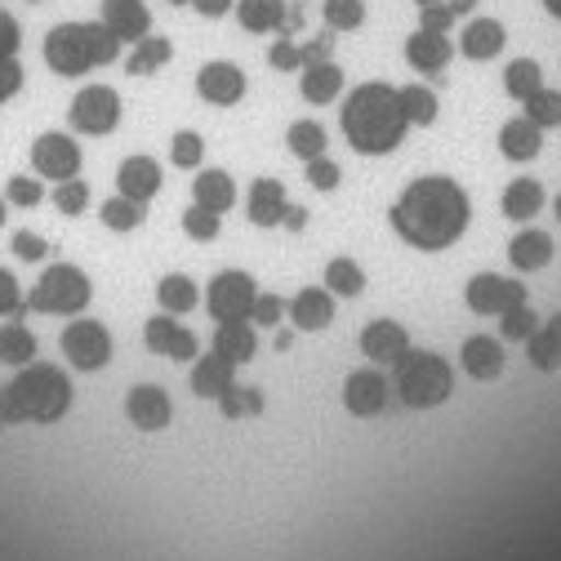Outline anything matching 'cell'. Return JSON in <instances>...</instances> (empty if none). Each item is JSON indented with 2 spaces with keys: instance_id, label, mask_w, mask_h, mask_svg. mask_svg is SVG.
I'll use <instances>...</instances> for the list:
<instances>
[{
  "instance_id": "6da1fadb",
  "label": "cell",
  "mask_w": 561,
  "mask_h": 561,
  "mask_svg": "<svg viewBox=\"0 0 561 561\" xmlns=\"http://www.w3.org/2000/svg\"><path fill=\"white\" fill-rule=\"evenodd\" d=\"M388 224L397 241H405L419 254H437L463 241L472 224V196L450 174H419L401 187V196L388 209Z\"/></svg>"
},
{
  "instance_id": "7a4b0ae2",
  "label": "cell",
  "mask_w": 561,
  "mask_h": 561,
  "mask_svg": "<svg viewBox=\"0 0 561 561\" xmlns=\"http://www.w3.org/2000/svg\"><path fill=\"white\" fill-rule=\"evenodd\" d=\"M339 125H343L347 148H353L357 157H392L410 134V121H405V107H401V85L362 81L357 90H347Z\"/></svg>"
},
{
  "instance_id": "3957f363",
  "label": "cell",
  "mask_w": 561,
  "mask_h": 561,
  "mask_svg": "<svg viewBox=\"0 0 561 561\" xmlns=\"http://www.w3.org/2000/svg\"><path fill=\"white\" fill-rule=\"evenodd\" d=\"M72 410V379L49 362H32L19 366V375L0 388V414L10 424H58V419Z\"/></svg>"
},
{
  "instance_id": "277c9868",
  "label": "cell",
  "mask_w": 561,
  "mask_h": 561,
  "mask_svg": "<svg viewBox=\"0 0 561 561\" xmlns=\"http://www.w3.org/2000/svg\"><path fill=\"white\" fill-rule=\"evenodd\" d=\"M392 392L405 410H442L455 397V370L446 357L428 353V347H410V353L392 366Z\"/></svg>"
},
{
  "instance_id": "5b68a950",
  "label": "cell",
  "mask_w": 561,
  "mask_h": 561,
  "mask_svg": "<svg viewBox=\"0 0 561 561\" xmlns=\"http://www.w3.org/2000/svg\"><path fill=\"white\" fill-rule=\"evenodd\" d=\"M94 299V280L85 267L77 263H54L41 272V280L32 286V308L49 312V317H81Z\"/></svg>"
},
{
  "instance_id": "8992f818",
  "label": "cell",
  "mask_w": 561,
  "mask_h": 561,
  "mask_svg": "<svg viewBox=\"0 0 561 561\" xmlns=\"http://www.w3.org/2000/svg\"><path fill=\"white\" fill-rule=\"evenodd\" d=\"M530 304V286L522 276H504V272H472L463 280V308L472 317H504L513 308Z\"/></svg>"
},
{
  "instance_id": "52a82bcc",
  "label": "cell",
  "mask_w": 561,
  "mask_h": 561,
  "mask_svg": "<svg viewBox=\"0 0 561 561\" xmlns=\"http://www.w3.org/2000/svg\"><path fill=\"white\" fill-rule=\"evenodd\" d=\"M41 58L54 77H90L94 72V49H90V32L85 23H58L45 32V45H41Z\"/></svg>"
},
{
  "instance_id": "ba28073f",
  "label": "cell",
  "mask_w": 561,
  "mask_h": 561,
  "mask_svg": "<svg viewBox=\"0 0 561 561\" xmlns=\"http://www.w3.org/2000/svg\"><path fill=\"white\" fill-rule=\"evenodd\" d=\"M58 347H62V357L72 370H103L112 362V330L94 317H77V321H67L62 334H58Z\"/></svg>"
},
{
  "instance_id": "9c48e42d",
  "label": "cell",
  "mask_w": 561,
  "mask_h": 561,
  "mask_svg": "<svg viewBox=\"0 0 561 561\" xmlns=\"http://www.w3.org/2000/svg\"><path fill=\"white\" fill-rule=\"evenodd\" d=\"M121 112H125V103H121V90H112V85L94 81V85L77 90L72 107H67V121H72V129H77V134L103 138V134H112V129L121 125Z\"/></svg>"
},
{
  "instance_id": "30bf717a",
  "label": "cell",
  "mask_w": 561,
  "mask_h": 561,
  "mask_svg": "<svg viewBox=\"0 0 561 561\" xmlns=\"http://www.w3.org/2000/svg\"><path fill=\"white\" fill-rule=\"evenodd\" d=\"M254 299H259V286H254V276L241 272V267L219 272L215 280H209V290H205V308L219 325L224 321H250Z\"/></svg>"
},
{
  "instance_id": "8fae6325",
  "label": "cell",
  "mask_w": 561,
  "mask_h": 561,
  "mask_svg": "<svg viewBox=\"0 0 561 561\" xmlns=\"http://www.w3.org/2000/svg\"><path fill=\"white\" fill-rule=\"evenodd\" d=\"M192 85H196V99L209 107H237L250 94V77L237 58H209Z\"/></svg>"
},
{
  "instance_id": "7c38bea8",
  "label": "cell",
  "mask_w": 561,
  "mask_h": 561,
  "mask_svg": "<svg viewBox=\"0 0 561 561\" xmlns=\"http://www.w3.org/2000/svg\"><path fill=\"white\" fill-rule=\"evenodd\" d=\"M339 401L353 419H379L392 401V383L383 379L379 366H357V370H347V379L339 388Z\"/></svg>"
},
{
  "instance_id": "4fadbf2b",
  "label": "cell",
  "mask_w": 561,
  "mask_h": 561,
  "mask_svg": "<svg viewBox=\"0 0 561 561\" xmlns=\"http://www.w3.org/2000/svg\"><path fill=\"white\" fill-rule=\"evenodd\" d=\"M459 366H463V375L477 379V383H495V379H504V370H508V343H504L500 334L477 330V334H468V339L459 343Z\"/></svg>"
},
{
  "instance_id": "5bb4252c",
  "label": "cell",
  "mask_w": 561,
  "mask_h": 561,
  "mask_svg": "<svg viewBox=\"0 0 561 561\" xmlns=\"http://www.w3.org/2000/svg\"><path fill=\"white\" fill-rule=\"evenodd\" d=\"M144 343H148V353L170 357V362H183V366H192V362L201 357V339H196V330H187V325L174 321L170 312L144 321Z\"/></svg>"
},
{
  "instance_id": "9a60e30c",
  "label": "cell",
  "mask_w": 561,
  "mask_h": 561,
  "mask_svg": "<svg viewBox=\"0 0 561 561\" xmlns=\"http://www.w3.org/2000/svg\"><path fill=\"white\" fill-rule=\"evenodd\" d=\"M357 343H362V357L370 366H397L410 353V330L397 317H375V321L362 325Z\"/></svg>"
},
{
  "instance_id": "2e32d148",
  "label": "cell",
  "mask_w": 561,
  "mask_h": 561,
  "mask_svg": "<svg viewBox=\"0 0 561 561\" xmlns=\"http://www.w3.org/2000/svg\"><path fill=\"white\" fill-rule=\"evenodd\" d=\"M125 419L138 433H165L174 419V401L161 383H138L125 392Z\"/></svg>"
},
{
  "instance_id": "e0dca14e",
  "label": "cell",
  "mask_w": 561,
  "mask_h": 561,
  "mask_svg": "<svg viewBox=\"0 0 561 561\" xmlns=\"http://www.w3.org/2000/svg\"><path fill=\"white\" fill-rule=\"evenodd\" d=\"M32 170L41 179H77L81 174V148L72 144V134H41L32 144Z\"/></svg>"
},
{
  "instance_id": "ac0fdd59",
  "label": "cell",
  "mask_w": 561,
  "mask_h": 561,
  "mask_svg": "<svg viewBox=\"0 0 561 561\" xmlns=\"http://www.w3.org/2000/svg\"><path fill=\"white\" fill-rule=\"evenodd\" d=\"M99 23L121 45H138L152 32V10H148V0H99Z\"/></svg>"
},
{
  "instance_id": "d6986e66",
  "label": "cell",
  "mask_w": 561,
  "mask_h": 561,
  "mask_svg": "<svg viewBox=\"0 0 561 561\" xmlns=\"http://www.w3.org/2000/svg\"><path fill=\"white\" fill-rule=\"evenodd\" d=\"M504 254H508L513 272H522V276H539V272H548V267L557 263V237L543 232V228H522L517 237H508Z\"/></svg>"
},
{
  "instance_id": "ffe728a7",
  "label": "cell",
  "mask_w": 561,
  "mask_h": 561,
  "mask_svg": "<svg viewBox=\"0 0 561 561\" xmlns=\"http://www.w3.org/2000/svg\"><path fill=\"white\" fill-rule=\"evenodd\" d=\"M286 321L299 330V334H321L334 325V295L325 286H299L290 299H286Z\"/></svg>"
},
{
  "instance_id": "44dd1931",
  "label": "cell",
  "mask_w": 561,
  "mask_h": 561,
  "mask_svg": "<svg viewBox=\"0 0 561 561\" xmlns=\"http://www.w3.org/2000/svg\"><path fill=\"white\" fill-rule=\"evenodd\" d=\"M543 205H548V187H543V179H535V174H517V179H508L504 192H500V215H504L508 224H522V228L543 215Z\"/></svg>"
},
{
  "instance_id": "7402d4cb",
  "label": "cell",
  "mask_w": 561,
  "mask_h": 561,
  "mask_svg": "<svg viewBox=\"0 0 561 561\" xmlns=\"http://www.w3.org/2000/svg\"><path fill=\"white\" fill-rule=\"evenodd\" d=\"M116 187H121V196H129V201H138V205H148V201L161 196V187H165L161 161L148 157V152L125 157V161L116 165Z\"/></svg>"
},
{
  "instance_id": "603a6c76",
  "label": "cell",
  "mask_w": 561,
  "mask_h": 561,
  "mask_svg": "<svg viewBox=\"0 0 561 561\" xmlns=\"http://www.w3.org/2000/svg\"><path fill=\"white\" fill-rule=\"evenodd\" d=\"M237 383V362H228L224 353H201L196 362H192V370H187V388H192V397H201V401H219L228 388Z\"/></svg>"
},
{
  "instance_id": "cb8c5ba5",
  "label": "cell",
  "mask_w": 561,
  "mask_h": 561,
  "mask_svg": "<svg viewBox=\"0 0 561 561\" xmlns=\"http://www.w3.org/2000/svg\"><path fill=\"white\" fill-rule=\"evenodd\" d=\"M286 183H280L276 174H259L250 183V196H245V215L254 228H280V219H286Z\"/></svg>"
},
{
  "instance_id": "d4e9b609",
  "label": "cell",
  "mask_w": 561,
  "mask_h": 561,
  "mask_svg": "<svg viewBox=\"0 0 561 561\" xmlns=\"http://www.w3.org/2000/svg\"><path fill=\"white\" fill-rule=\"evenodd\" d=\"M232 10L245 36H276L290 14V0H232Z\"/></svg>"
},
{
  "instance_id": "484cf974",
  "label": "cell",
  "mask_w": 561,
  "mask_h": 561,
  "mask_svg": "<svg viewBox=\"0 0 561 561\" xmlns=\"http://www.w3.org/2000/svg\"><path fill=\"white\" fill-rule=\"evenodd\" d=\"M343 85H347V72H343L339 62H308L304 72H299V99L312 103V107L334 103L343 94Z\"/></svg>"
},
{
  "instance_id": "4316f807",
  "label": "cell",
  "mask_w": 561,
  "mask_h": 561,
  "mask_svg": "<svg viewBox=\"0 0 561 561\" xmlns=\"http://www.w3.org/2000/svg\"><path fill=\"white\" fill-rule=\"evenodd\" d=\"M174 62V41L165 36V32H148L144 41H138L129 54H125V77H157L161 67H170Z\"/></svg>"
},
{
  "instance_id": "83f0119b",
  "label": "cell",
  "mask_w": 561,
  "mask_h": 561,
  "mask_svg": "<svg viewBox=\"0 0 561 561\" xmlns=\"http://www.w3.org/2000/svg\"><path fill=\"white\" fill-rule=\"evenodd\" d=\"M192 205L215 209V215H228L237 205V179L228 170H201L192 179Z\"/></svg>"
},
{
  "instance_id": "f1b7e54d",
  "label": "cell",
  "mask_w": 561,
  "mask_h": 561,
  "mask_svg": "<svg viewBox=\"0 0 561 561\" xmlns=\"http://www.w3.org/2000/svg\"><path fill=\"white\" fill-rule=\"evenodd\" d=\"M401 107H405L410 129H433L442 121V94L428 81H405L401 85Z\"/></svg>"
},
{
  "instance_id": "f546056e",
  "label": "cell",
  "mask_w": 561,
  "mask_h": 561,
  "mask_svg": "<svg viewBox=\"0 0 561 561\" xmlns=\"http://www.w3.org/2000/svg\"><path fill=\"white\" fill-rule=\"evenodd\" d=\"M215 353H224L237 366H250L259 357V330H254V321H224V325H215Z\"/></svg>"
},
{
  "instance_id": "4dcf8cb0",
  "label": "cell",
  "mask_w": 561,
  "mask_h": 561,
  "mask_svg": "<svg viewBox=\"0 0 561 561\" xmlns=\"http://www.w3.org/2000/svg\"><path fill=\"white\" fill-rule=\"evenodd\" d=\"M325 148H330V129L317 116H299V121L286 125V152L299 157L304 165L317 161V157H325Z\"/></svg>"
},
{
  "instance_id": "1f68e13d",
  "label": "cell",
  "mask_w": 561,
  "mask_h": 561,
  "mask_svg": "<svg viewBox=\"0 0 561 561\" xmlns=\"http://www.w3.org/2000/svg\"><path fill=\"white\" fill-rule=\"evenodd\" d=\"M321 23L334 36H357L370 27V5L366 0H321Z\"/></svg>"
},
{
  "instance_id": "d6a6232c",
  "label": "cell",
  "mask_w": 561,
  "mask_h": 561,
  "mask_svg": "<svg viewBox=\"0 0 561 561\" xmlns=\"http://www.w3.org/2000/svg\"><path fill=\"white\" fill-rule=\"evenodd\" d=\"M152 295H157L161 312H170V317H187L201 304V290H196V280L187 272H165Z\"/></svg>"
},
{
  "instance_id": "836d02e7",
  "label": "cell",
  "mask_w": 561,
  "mask_h": 561,
  "mask_svg": "<svg viewBox=\"0 0 561 561\" xmlns=\"http://www.w3.org/2000/svg\"><path fill=\"white\" fill-rule=\"evenodd\" d=\"M366 267L353 259V254H334L330 263H325V290L330 295H339V299H362L366 295Z\"/></svg>"
},
{
  "instance_id": "e575fe53",
  "label": "cell",
  "mask_w": 561,
  "mask_h": 561,
  "mask_svg": "<svg viewBox=\"0 0 561 561\" xmlns=\"http://www.w3.org/2000/svg\"><path fill=\"white\" fill-rule=\"evenodd\" d=\"M267 410V392L254 388V383H232L224 397H219V414L228 424H241V419H259Z\"/></svg>"
},
{
  "instance_id": "d590c367",
  "label": "cell",
  "mask_w": 561,
  "mask_h": 561,
  "mask_svg": "<svg viewBox=\"0 0 561 561\" xmlns=\"http://www.w3.org/2000/svg\"><path fill=\"white\" fill-rule=\"evenodd\" d=\"M0 362L14 366V370L36 362V334L23 321H5V325H0Z\"/></svg>"
},
{
  "instance_id": "8d00e7d4",
  "label": "cell",
  "mask_w": 561,
  "mask_h": 561,
  "mask_svg": "<svg viewBox=\"0 0 561 561\" xmlns=\"http://www.w3.org/2000/svg\"><path fill=\"white\" fill-rule=\"evenodd\" d=\"M526 362L535 375H561V334L543 325L535 339H526Z\"/></svg>"
},
{
  "instance_id": "74e56055",
  "label": "cell",
  "mask_w": 561,
  "mask_h": 561,
  "mask_svg": "<svg viewBox=\"0 0 561 561\" xmlns=\"http://www.w3.org/2000/svg\"><path fill=\"white\" fill-rule=\"evenodd\" d=\"M99 219L112 232H138V228H144V219H148V209L138 205V201H129V196H112V201H103Z\"/></svg>"
},
{
  "instance_id": "f35d334b",
  "label": "cell",
  "mask_w": 561,
  "mask_h": 561,
  "mask_svg": "<svg viewBox=\"0 0 561 561\" xmlns=\"http://www.w3.org/2000/svg\"><path fill=\"white\" fill-rule=\"evenodd\" d=\"M543 325H548V321L539 317V308H535V304H522V308H513V312L500 317V339L526 347V339H535Z\"/></svg>"
},
{
  "instance_id": "ab89813d",
  "label": "cell",
  "mask_w": 561,
  "mask_h": 561,
  "mask_svg": "<svg viewBox=\"0 0 561 561\" xmlns=\"http://www.w3.org/2000/svg\"><path fill=\"white\" fill-rule=\"evenodd\" d=\"M267 72H304V45L295 41V36H272V45H267Z\"/></svg>"
},
{
  "instance_id": "60d3db41",
  "label": "cell",
  "mask_w": 561,
  "mask_h": 561,
  "mask_svg": "<svg viewBox=\"0 0 561 561\" xmlns=\"http://www.w3.org/2000/svg\"><path fill=\"white\" fill-rule=\"evenodd\" d=\"M54 209L62 219H81L85 209H90V183L85 179H67L54 187Z\"/></svg>"
},
{
  "instance_id": "b9f144b4",
  "label": "cell",
  "mask_w": 561,
  "mask_h": 561,
  "mask_svg": "<svg viewBox=\"0 0 561 561\" xmlns=\"http://www.w3.org/2000/svg\"><path fill=\"white\" fill-rule=\"evenodd\" d=\"M170 161H174L179 170H196V165L205 161V138H201L196 129H179V134L170 138Z\"/></svg>"
},
{
  "instance_id": "7bdbcfd3",
  "label": "cell",
  "mask_w": 561,
  "mask_h": 561,
  "mask_svg": "<svg viewBox=\"0 0 561 561\" xmlns=\"http://www.w3.org/2000/svg\"><path fill=\"white\" fill-rule=\"evenodd\" d=\"M224 228V215H215V209H201V205H187L183 209V232L192 241H215Z\"/></svg>"
},
{
  "instance_id": "ee69618b",
  "label": "cell",
  "mask_w": 561,
  "mask_h": 561,
  "mask_svg": "<svg viewBox=\"0 0 561 561\" xmlns=\"http://www.w3.org/2000/svg\"><path fill=\"white\" fill-rule=\"evenodd\" d=\"M250 321H254V330H276L280 321H286V295H276V290L259 295V299H254Z\"/></svg>"
},
{
  "instance_id": "f6af8a7d",
  "label": "cell",
  "mask_w": 561,
  "mask_h": 561,
  "mask_svg": "<svg viewBox=\"0 0 561 561\" xmlns=\"http://www.w3.org/2000/svg\"><path fill=\"white\" fill-rule=\"evenodd\" d=\"M304 179H308L317 192H339V183H343V165L330 161V157H317V161L304 165Z\"/></svg>"
},
{
  "instance_id": "bcb514c9",
  "label": "cell",
  "mask_w": 561,
  "mask_h": 561,
  "mask_svg": "<svg viewBox=\"0 0 561 561\" xmlns=\"http://www.w3.org/2000/svg\"><path fill=\"white\" fill-rule=\"evenodd\" d=\"M5 196L14 201V205H41V196H45V187H41V179H32V174H14L10 183H5Z\"/></svg>"
},
{
  "instance_id": "7dc6e473",
  "label": "cell",
  "mask_w": 561,
  "mask_h": 561,
  "mask_svg": "<svg viewBox=\"0 0 561 561\" xmlns=\"http://www.w3.org/2000/svg\"><path fill=\"white\" fill-rule=\"evenodd\" d=\"M10 250H14L23 263H41V259L49 254V241H45L41 232H27V228H19V232H14V241H10Z\"/></svg>"
},
{
  "instance_id": "c3c4849f",
  "label": "cell",
  "mask_w": 561,
  "mask_h": 561,
  "mask_svg": "<svg viewBox=\"0 0 561 561\" xmlns=\"http://www.w3.org/2000/svg\"><path fill=\"white\" fill-rule=\"evenodd\" d=\"M23 312V290H19V276L10 267H0V317H19Z\"/></svg>"
},
{
  "instance_id": "681fc988",
  "label": "cell",
  "mask_w": 561,
  "mask_h": 561,
  "mask_svg": "<svg viewBox=\"0 0 561 561\" xmlns=\"http://www.w3.org/2000/svg\"><path fill=\"white\" fill-rule=\"evenodd\" d=\"M19 45H23V27H19V19L0 10V58H14Z\"/></svg>"
},
{
  "instance_id": "f907efd6",
  "label": "cell",
  "mask_w": 561,
  "mask_h": 561,
  "mask_svg": "<svg viewBox=\"0 0 561 561\" xmlns=\"http://www.w3.org/2000/svg\"><path fill=\"white\" fill-rule=\"evenodd\" d=\"M23 90V67L14 58H0V103H10Z\"/></svg>"
},
{
  "instance_id": "816d5d0a",
  "label": "cell",
  "mask_w": 561,
  "mask_h": 561,
  "mask_svg": "<svg viewBox=\"0 0 561 561\" xmlns=\"http://www.w3.org/2000/svg\"><path fill=\"white\" fill-rule=\"evenodd\" d=\"M312 224V209L308 205H286V219H280V228L286 232H304Z\"/></svg>"
},
{
  "instance_id": "f5cc1de1",
  "label": "cell",
  "mask_w": 561,
  "mask_h": 561,
  "mask_svg": "<svg viewBox=\"0 0 561 561\" xmlns=\"http://www.w3.org/2000/svg\"><path fill=\"white\" fill-rule=\"evenodd\" d=\"M272 347H276V353H290V347H295V330H280V325H276Z\"/></svg>"
},
{
  "instance_id": "db71d44e",
  "label": "cell",
  "mask_w": 561,
  "mask_h": 561,
  "mask_svg": "<svg viewBox=\"0 0 561 561\" xmlns=\"http://www.w3.org/2000/svg\"><path fill=\"white\" fill-rule=\"evenodd\" d=\"M165 5H174V10H183V5H187V0H165Z\"/></svg>"
},
{
  "instance_id": "11a10c76",
  "label": "cell",
  "mask_w": 561,
  "mask_h": 561,
  "mask_svg": "<svg viewBox=\"0 0 561 561\" xmlns=\"http://www.w3.org/2000/svg\"><path fill=\"white\" fill-rule=\"evenodd\" d=\"M0 228H5V201H0Z\"/></svg>"
},
{
  "instance_id": "9f6ffc18",
  "label": "cell",
  "mask_w": 561,
  "mask_h": 561,
  "mask_svg": "<svg viewBox=\"0 0 561 561\" xmlns=\"http://www.w3.org/2000/svg\"><path fill=\"white\" fill-rule=\"evenodd\" d=\"M32 5H41V0H32Z\"/></svg>"
},
{
  "instance_id": "6f0895ef",
  "label": "cell",
  "mask_w": 561,
  "mask_h": 561,
  "mask_svg": "<svg viewBox=\"0 0 561 561\" xmlns=\"http://www.w3.org/2000/svg\"><path fill=\"white\" fill-rule=\"evenodd\" d=\"M0 419H5V414H0Z\"/></svg>"
}]
</instances>
